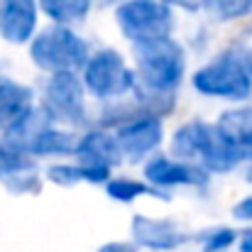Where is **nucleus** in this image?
Wrapping results in <instances>:
<instances>
[{
    "label": "nucleus",
    "instance_id": "obj_1",
    "mask_svg": "<svg viewBox=\"0 0 252 252\" xmlns=\"http://www.w3.org/2000/svg\"><path fill=\"white\" fill-rule=\"evenodd\" d=\"M137 100L150 108V115H162L174 108V93L184 79V49L174 39L135 44Z\"/></svg>",
    "mask_w": 252,
    "mask_h": 252
},
{
    "label": "nucleus",
    "instance_id": "obj_2",
    "mask_svg": "<svg viewBox=\"0 0 252 252\" xmlns=\"http://www.w3.org/2000/svg\"><path fill=\"white\" fill-rule=\"evenodd\" d=\"M171 155L179 157V162L201 167L203 171H216V174H225L243 162L223 140L218 125H208L201 120H191L174 132Z\"/></svg>",
    "mask_w": 252,
    "mask_h": 252
},
{
    "label": "nucleus",
    "instance_id": "obj_3",
    "mask_svg": "<svg viewBox=\"0 0 252 252\" xmlns=\"http://www.w3.org/2000/svg\"><path fill=\"white\" fill-rule=\"evenodd\" d=\"M193 88L206 93V95H216V98H230V100L250 98V59H245L243 54H238L233 49L223 52L208 66H203L193 74Z\"/></svg>",
    "mask_w": 252,
    "mask_h": 252
},
{
    "label": "nucleus",
    "instance_id": "obj_4",
    "mask_svg": "<svg viewBox=\"0 0 252 252\" xmlns=\"http://www.w3.org/2000/svg\"><path fill=\"white\" fill-rule=\"evenodd\" d=\"M32 62L42 69L54 74H74V69L88 64V47L86 42L64 25L47 27L32 42Z\"/></svg>",
    "mask_w": 252,
    "mask_h": 252
},
{
    "label": "nucleus",
    "instance_id": "obj_5",
    "mask_svg": "<svg viewBox=\"0 0 252 252\" xmlns=\"http://www.w3.org/2000/svg\"><path fill=\"white\" fill-rule=\"evenodd\" d=\"M115 20L120 32L135 44L169 39L171 32V10L167 2L157 0H125L120 2Z\"/></svg>",
    "mask_w": 252,
    "mask_h": 252
},
{
    "label": "nucleus",
    "instance_id": "obj_6",
    "mask_svg": "<svg viewBox=\"0 0 252 252\" xmlns=\"http://www.w3.org/2000/svg\"><path fill=\"white\" fill-rule=\"evenodd\" d=\"M84 84L95 98H115L135 88V74L115 49H103L88 59Z\"/></svg>",
    "mask_w": 252,
    "mask_h": 252
},
{
    "label": "nucleus",
    "instance_id": "obj_7",
    "mask_svg": "<svg viewBox=\"0 0 252 252\" xmlns=\"http://www.w3.org/2000/svg\"><path fill=\"white\" fill-rule=\"evenodd\" d=\"M44 110L71 125H81L86 118L84 105V84L76 74H54L44 88Z\"/></svg>",
    "mask_w": 252,
    "mask_h": 252
},
{
    "label": "nucleus",
    "instance_id": "obj_8",
    "mask_svg": "<svg viewBox=\"0 0 252 252\" xmlns=\"http://www.w3.org/2000/svg\"><path fill=\"white\" fill-rule=\"evenodd\" d=\"M0 184L12 193H37L39 191V171L32 157L10 145L0 142Z\"/></svg>",
    "mask_w": 252,
    "mask_h": 252
},
{
    "label": "nucleus",
    "instance_id": "obj_9",
    "mask_svg": "<svg viewBox=\"0 0 252 252\" xmlns=\"http://www.w3.org/2000/svg\"><path fill=\"white\" fill-rule=\"evenodd\" d=\"M120 152L130 162H140L162 142V123L157 115H140L127 120L115 135Z\"/></svg>",
    "mask_w": 252,
    "mask_h": 252
},
{
    "label": "nucleus",
    "instance_id": "obj_10",
    "mask_svg": "<svg viewBox=\"0 0 252 252\" xmlns=\"http://www.w3.org/2000/svg\"><path fill=\"white\" fill-rule=\"evenodd\" d=\"M37 27V0H0V34L10 44H25Z\"/></svg>",
    "mask_w": 252,
    "mask_h": 252
},
{
    "label": "nucleus",
    "instance_id": "obj_11",
    "mask_svg": "<svg viewBox=\"0 0 252 252\" xmlns=\"http://www.w3.org/2000/svg\"><path fill=\"white\" fill-rule=\"evenodd\" d=\"M132 235L137 245L152 248V250H174L181 243H186V235L174 220L162 218H147V216H135L132 218Z\"/></svg>",
    "mask_w": 252,
    "mask_h": 252
},
{
    "label": "nucleus",
    "instance_id": "obj_12",
    "mask_svg": "<svg viewBox=\"0 0 252 252\" xmlns=\"http://www.w3.org/2000/svg\"><path fill=\"white\" fill-rule=\"evenodd\" d=\"M32 88L15 81H0V130L10 135L32 115Z\"/></svg>",
    "mask_w": 252,
    "mask_h": 252
},
{
    "label": "nucleus",
    "instance_id": "obj_13",
    "mask_svg": "<svg viewBox=\"0 0 252 252\" xmlns=\"http://www.w3.org/2000/svg\"><path fill=\"white\" fill-rule=\"evenodd\" d=\"M218 130L240 159L252 162V105L225 110L218 118Z\"/></svg>",
    "mask_w": 252,
    "mask_h": 252
},
{
    "label": "nucleus",
    "instance_id": "obj_14",
    "mask_svg": "<svg viewBox=\"0 0 252 252\" xmlns=\"http://www.w3.org/2000/svg\"><path fill=\"white\" fill-rule=\"evenodd\" d=\"M147 181L157 184V186H203L208 179V171L201 167L186 164V162H171L167 157H157L145 167Z\"/></svg>",
    "mask_w": 252,
    "mask_h": 252
},
{
    "label": "nucleus",
    "instance_id": "obj_15",
    "mask_svg": "<svg viewBox=\"0 0 252 252\" xmlns=\"http://www.w3.org/2000/svg\"><path fill=\"white\" fill-rule=\"evenodd\" d=\"M76 159L84 167L110 169L123 162V152H120V145H118V140L113 135L93 130L86 137H81L79 150H76Z\"/></svg>",
    "mask_w": 252,
    "mask_h": 252
},
{
    "label": "nucleus",
    "instance_id": "obj_16",
    "mask_svg": "<svg viewBox=\"0 0 252 252\" xmlns=\"http://www.w3.org/2000/svg\"><path fill=\"white\" fill-rule=\"evenodd\" d=\"M79 142H81V140H79L76 135H71V132L47 127V130L27 147V155H76Z\"/></svg>",
    "mask_w": 252,
    "mask_h": 252
},
{
    "label": "nucleus",
    "instance_id": "obj_17",
    "mask_svg": "<svg viewBox=\"0 0 252 252\" xmlns=\"http://www.w3.org/2000/svg\"><path fill=\"white\" fill-rule=\"evenodd\" d=\"M47 176H49V181H54L59 186H71V184H79V181L103 184V181H108L110 169L84 167V164H57V167H49Z\"/></svg>",
    "mask_w": 252,
    "mask_h": 252
},
{
    "label": "nucleus",
    "instance_id": "obj_18",
    "mask_svg": "<svg viewBox=\"0 0 252 252\" xmlns=\"http://www.w3.org/2000/svg\"><path fill=\"white\" fill-rule=\"evenodd\" d=\"M39 7L57 25L66 27V25L86 20V15L91 10V0H39Z\"/></svg>",
    "mask_w": 252,
    "mask_h": 252
},
{
    "label": "nucleus",
    "instance_id": "obj_19",
    "mask_svg": "<svg viewBox=\"0 0 252 252\" xmlns=\"http://www.w3.org/2000/svg\"><path fill=\"white\" fill-rule=\"evenodd\" d=\"M105 189H108V196H113L115 201H123V203H130L132 198L145 196V193L162 196V191L150 189L147 184H142V181H132V179H113V181H108Z\"/></svg>",
    "mask_w": 252,
    "mask_h": 252
},
{
    "label": "nucleus",
    "instance_id": "obj_20",
    "mask_svg": "<svg viewBox=\"0 0 252 252\" xmlns=\"http://www.w3.org/2000/svg\"><path fill=\"white\" fill-rule=\"evenodd\" d=\"M213 10L220 20H238L252 12V0H213Z\"/></svg>",
    "mask_w": 252,
    "mask_h": 252
},
{
    "label": "nucleus",
    "instance_id": "obj_21",
    "mask_svg": "<svg viewBox=\"0 0 252 252\" xmlns=\"http://www.w3.org/2000/svg\"><path fill=\"white\" fill-rule=\"evenodd\" d=\"M235 230H230V228H218V230H213L208 238H206V243H203V252H220L225 250V248H230L233 243H235Z\"/></svg>",
    "mask_w": 252,
    "mask_h": 252
},
{
    "label": "nucleus",
    "instance_id": "obj_22",
    "mask_svg": "<svg viewBox=\"0 0 252 252\" xmlns=\"http://www.w3.org/2000/svg\"><path fill=\"white\" fill-rule=\"evenodd\" d=\"M233 216H235L238 220H252V196L243 198L240 203L233 206Z\"/></svg>",
    "mask_w": 252,
    "mask_h": 252
},
{
    "label": "nucleus",
    "instance_id": "obj_23",
    "mask_svg": "<svg viewBox=\"0 0 252 252\" xmlns=\"http://www.w3.org/2000/svg\"><path fill=\"white\" fill-rule=\"evenodd\" d=\"M167 5H181L186 10H198V7H206V5H213V0H162Z\"/></svg>",
    "mask_w": 252,
    "mask_h": 252
},
{
    "label": "nucleus",
    "instance_id": "obj_24",
    "mask_svg": "<svg viewBox=\"0 0 252 252\" xmlns=\"http://www.w3.org/2000/svg\"><path fill=\"white\" fill-rule=\"evenodd\" d=\"M98 252H135V248H132L130 243H108V245H103Z\"/></svg>",
    "mask_w": 252,
    "mask_h": 252
},
{
    "label": "nucleus",
    "instance_id": "obj_25",
    "mask_svg": "<svg viewBox=\"0 0 252 252\" xmlns=\"http://www.w3.org/2000/svg\"><path fill=\"white\" fill-rule=\"evenodd\" d=\"M240 252H252V230H248L240 238Z\"/></svg>",
    "mask_w": 252,
    "mask_h": 252
},
{
    "label": "nucleus",
    "instance_id": "obj_26",
    "mask_svg": "<svg viewBox=\"0 0 252 252\" xmlns=\"http://www.w3.org/2000/svg\"><path fill=\"white\" fill-rule=\"evenodd\" d=\"M245 179H248V181L252 184V164H250V169H248V174H245Z\"/></svg>",
    "mask_w": 252,
    "mask_h": 252
},
{
    "label": "nucleus",
    "instance_id": "obj_27",
    "mask_svg": "<svg viewBox=\"0 0 252 252\" xmlns=\"http://www.w3.org/2000/svg\"><path fill=\"white\" fill-rule=\"evenodd\" d=\"M250 74H252V59H250Z\"/></svg>",
    "mask_w": 252,
    "mask_h": 252
}]
</instances>
